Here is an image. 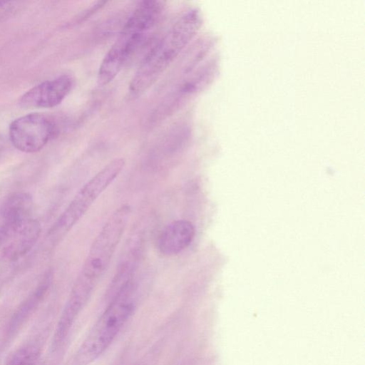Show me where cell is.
Returning a JSON list of instances; mask_svg holds the SVG:
<instances>
[{
    "instance_id": "obj_12",
    "label": "cell",
    "mask_w": 365,
    "mask_h": 365,
    "mask_svg": "<svg viewBox=\"0 0 365 365\" xmlns=\"http://www.w3.org/2000/svg\"><path fill=\"white\" fill-rule=\"evenodd\" d=\"M40 356V348L30 344L16 350L9 357L6 365H36Z\"/></svg>"
},
{
    "instance_id": "obj_9",
    "label": "cell",
    "mask_w": 365,
    "mask_h": 365,
    "mask_svg": "<svg viewBox=\"0 0 365 365\" xmlns=\"http://www.w3.org/2000/svg\"><path fill=\"white\" fill-rule=\"evenodd\" d=\"M195 235L194 225L187 220H178L168 225L158 240V248L165 256L177 255L186 249Z\"/></svg>"
},
{
    "instance_id": "obj_6",
    "label": "cell",
    "mask_w": 365,
    "mask_h": 365,
    "mask_svg": "<svg viewBox=\"0 0 365 365\" xmlns=\"http://www.w3.org/2000/svg\"><path fill=\"white\" fill-rule=\"evenodd\" d=\"M57 128L48 116L29 113L13 120L9 129L13 145L21 152L36 153L55 136Z\"/></svg>"
},
{
    "instance_id": "obj_4",
    "label": "cell",
    "mask_w": 365,
    "mask_h": 365,
    "mask_svg": "<svg viewBox=\"0 0 365 365\" xmlns=\"http://www.w3.org/2000/svg\"><path fill=\"white\" fill-rule=\"evenodd\" d=\"M134 288L130 282L110 302L79 348L74 365L90 364L110 346L134 309Z\"/></svg>"
},
{
    "instance_id": "obj_7",
    "label": "cell",
    "mask_w": 365,
    "mask_h": 365,
    "mask_svg": "<svg viewBox=\"0 0 365 365\" xmlns=\"http://www.w3.org/2000/svg\"><path fill=\"white\" fill-rule=\"evenodd\" d=\"M40 222L32 217L0 224V262L14 263L27 255L38 241Z\"/></svg>"
},
{
    "instance_id": "obj_8",
    "label": "cell",
    "mask_w": 365,
    "mask_h": 365,
    "mask_svg": "<svg viewBox=\"0 0 365 365\" xmlns=\"http://www.w3.org/2000/svg\"><path fill=\"white\" fill-rule=\"evenodd\" d=\"M73 83V77L68 74L45 81L27 91L20 98L19 103L26 108L55 107L68 95Z\"/></svg>"
},
{
    "instance_id": "obj_2",
    "label": "cell",
    "mask_w": 365,
    "mask_h": 365,
    "mask_svg": "<svg viewBox=\"0 0 365 365\" xmlns=\"http://www.w3.org/2000/svg\"><path fill=\"white\" fill-rule=\"evenodd\" d=\"M201 25L202 17L197 9L182 15L145 57L130 83V92L140 94L152 86L194 38Z\"/></svg>"
},
{
    "instance_id": "obj_11",
    "label": "cell",
    "mask_w": 365,
    "mask_h": 365,
    "mask_svg": "<svg viewBox=\"0 0 365 365\" xmlns=\"http://www.w3.org/2000/svg\"><path fill=\"white\" fill-rule=\"evenodd\" d=\"M34 201L30 193L16 192L9 195L0 207L2 222H14L31 217Z\"/></svg>"
},
{
    "instance_id": "obj_5",
    "label": "cell",
    "mask_w": 365,
    "mask_h": 365,
    "mask_svg": "<svg viewBox=\"0 0 365 365\" xmlns=\"http://www.w3.org/2000/svg\"><path fill=\"white\" fill-rule=\"evenodd\" d=\"M125 164L123 158L113 159L81 187L48 230L47 237L51 244L56 245L74 227L120 175Z\"/></svg>"
},
{
    "instance_id": "obj_14",
    "label": "cell",
    "mask_w": 365,
    "mask_h": 365,
    "mask_svg": "<svg viewBox=\"0 0 365 365\" xmlns=\"http://www.w3.org/2000/svg\"><path fill=\"white\" fill-rule=\"evenodd\" d=\"M0 291L5 285L8 278L10 277L9 274V269L8 266L11 263L0 262Z\"/></svg>"
},
{
    "instance_id": "obj_13",
    "label": "cell",
    "mask_w": 365,
    "mask_h": 365,
    "mask_svg": "<svg viewBox=\"0 0 365 365\" xmlns=\"http://www.w3.org/2000/svg\"><path fill=\"white\" fill-rule=\"evenodd\" d=\"M17 1H0V22L9 17L16 9Z\"/></svg>"
},
{
    "instance_id": "obj_15",
    "label": "cell",
    "mask_w": 365,
    "mask_h": 365,
    "mask_svg": "<svg viewBox=\"0 0 365 365\" xmlns=\"http://www.w3.org/2000/svg\"><path fill=\"white\" fill-rule=\"evenodd\" d=\"M8 152V145L4 138L0 136V161L6 156Z\"/></svg>"
},
{
    "instance_id": "obj_1",
    "label": "cell",
    "mask_w": 365,
    "mask_h": 365,
    "mask_svg": "<svg viewBox=\"0 0 365 365\" xmlns=\"http://www.w3.org/2000/svg\"><path fill=\"white\" fill-rule=\"evenodd\" d=\"M131 208L118 207L94 239L66 304L82 311L106 272L129 221Z\"/></svg>"
},
{
    "instance_id": "obj_3",
    "label": "cell",
    "mask_w": 365,
    "mask_h": 365,
    "mask_svg": "<svg viewBox=\"0 0 365 365\" xmlns=\"http://www.w3.org/2000/svg\"><path fill=\"white\" fill-rule=\"evenodd\" d=\"M163 7V1L158 0L143 1L138 5L101 63L97 76L99 86H106L116 77L154 26Z\"/></svg>"
},
{
    "instance_id": "obj_10",
    "label": "cell",
    "mask_w": 365,
    "mask_h": 365,
    "mask_svg": "<svg viewBox=\"0 0 365 365\" xmlns=\"http://www.w3.org/2000/svg\"><path fill=\"white\" fill-rule=\"evenodd\" d=\"M51 279V272H46L36 288L17 307L8 326V338L15 336L37 309L50 287Z\"/></svg>"
}]
</instances>
